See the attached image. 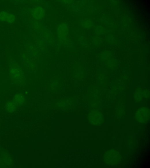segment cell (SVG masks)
I'll use <instances>...</instances> for the list:
<instances>
[{
	"mask_svg": "<svg viewBox=\"0 0 150 168\" xmlns=\"http://www.w3.org/2000/svg\"><path fill=\"white\" fill-rule=\"evenodd\" d=\"M10 78L14 85L23 86L25 84L26 79L23 69L19 64L14 60L11 61L9 65Z\"/></svg>",
	"mask_w": 150,
	"mask_h": 168,
	"instance_id": "cell-1",
	"label": "cell"
},
{
	"mask_svg": "<svg viewBox=\"0 0 150 168\" xmlns=\"http://www.w3.org/2000/svg\"><path fill=\"white\" fill-rule=\"evenodd\" d=\"M104 159L107 164L111 165H115L120 162L121 157L120 154L117 151L113 149H110L104 154Z\"/></svg>",
	"mask_w": 150,
	"mask_h": 168,
	"instance_id": "cell-2",
	"label": "cell"
},
{
	"mask_svg": "<svg viewBox=\"0 0 150 168\" xmlns=\"http://www.w3.org/2000/svg\"><path fill=\"white\" fill-rule=\"evenodd\" d=\"M150 111L149 109L145 107H142L139 109L136 114L137 120L142 123H145L149 119Z\"/></svg>",
	"mask_w": 150,
	"mask_h": 168,
	"instance_id": "cell-3",
	"label": "cell"
},
{
	"mask_svg": "<svg viewBox=\"0 0 150 168\" xmlns=\"http://www.w3.org/2000/svg\"><path fill=\"white\" fill-rule=\"evenodd\" d=\"M90 123L95 125L101 124L103 121V118L102 114L98 111H93L89 114L88 117Z\"/></svg>",
	"mask_w": 150,
	"mask_h": 168,
	"instance_id": "cell-4",
	"label": "cell"
},
{
	"mask_svg": "<svg viewBox=\"0 0 150 168\" xmlns=\"http://www.w3.org/2000/svg\"><path fill=\"white\" fill-rule=\"evenodd\" d=\"M16 20V17L13 14L5 11L0 12V21L9 24L14 23Z\"/></svg>",
	"mask_w": 150,
	"mask_h": 168,
	"instance_id": "cell-5",
	"label": "cell"
},
{
	"mask_svg": "<svg viewBox=\"0 0 150 168\" xmlns=\"http://www.w3.org/2000/svg\"><path fill=\"white\" fill-rule=\"evenodd\" d=\"M68 26L67 24L63 23L60 24L57 30L59 38L62 39H64L68 35Z\"/></svg>",
	"mask_w": 150,
	"mask_h": 168,
	"instance_id": "cell-6",
	"label": "cell"
},
{
	"mask_svg": "<svg viewBox=\"0 0 150 168\" xmlns=\"http://www.w3.org/2000/svg\"><path fill=\"white\" fill-rule=\"evenodd\" d=\"M45 11L44 9L41 7H35L32 11V15L35 19L41 20L44 16Z\"/></svg>",
	"mask_w": 150,
	"mask_h": 168,
	"instance_id": "cell-7",
	"label": "cell"
},
{
	"mask_svg": "<svg viewBox=\"0 0 150 168\" xmlns=\"http://www.w3.org/2000/svg\"><path fill=\"white\" fill-rule=\"evenodd\" d=\"M26 98L22 93H18L15 95L13 98V101L17 106H20L25 103Z\"/></svg>",
	"mask_w": 150,
	"mask_h": 168,
	"instance_id": "cell-8",
	"label": "cell"
},
{
	"mask_svg": "<svg viewBox=\"0 0 150 168\" xmlns=\"http://www.w3.org/2000/svg\"><path fill=\"white\" fill-rule=\"evenodd\" d=\"M17 105L13 101H10L6 105L7 111L9 113H12L16 109Z\"/></svg>",
	"mask_w": 150,
	"mask_h": 168,
	"instance_id": "cell-9",
	"label": "cell"
},
{
	"mask_svg": "<svg viewBox=\"0 0 150 168\" xmlns=\"http://www.w3.org/2000/svg\"><path fill=\"white\" fill-rule=\"evenodd\" d=\"M82 24L84 28L89 29L92 27L93 25V23L91 20L86 19L82 22Z\"/></svg>",
	"mask_w": 150,
	"mask_h": 168,
	"instance_id": "cell-10",
	"label": "cell"
},
{
	"mask_svg": "<svg viewBox=\"0 0 150 168\" xmlns=\"http://www.w3.org/2000/svg\"><path fill=\"white\" fill-rule=\"evenodd\" d=\"M142 91L140 89H138L136 92L134 98L136 101H141L142 99Z\"/></svg>",
	"mask_w": 150,
	"mask_h": 168,
	"instance_id": "cell-11",
	"label": "cell"
},
{
	"mask_svg": "<svg viewBox=\"0 0 150 168\" xmlns=\"http://www.w3.org/2000/svg\"><path fill=\"white\" fill-rule=\"evenodd\" d=\"M95 33L98 35L104 34L105 31L104 28L100 26H96L95 27Z\"/></svg>",
	"mask_w": 150,
	"mask_h": 168,
	"instance_id": "cell-12",
	"label": "cell"
},
{
	"mask_svg": "<svg viewBox=\"0 0 150 168\" xmlns=\"http://www.w3.org/2000/svg\"><path fill=\"white\" fill-rule=\"evenodd\" d=\"M93 42L94 44L96 45H99L101 42V39L100 37L98 36H96L93 38Z\"/></svg>",
	"mask_w": 150,
	"mask_h": 168,
	"instance_id": "cell-13",
	"label": "cell"
},
{
	"mask_svg": "<svg viewBox=\"0 0 150 168\" xmlns=\"http://www.w3.org/2000/svg\"><path fill=\"white\" fill-rule=\"evenodd\" d=\"M3 162L5 164H6L7 165H10L12 163V160L10 157L7 156H4L3 159Z\"/></svg>",
	"mask_w": 150,
	"mask_h": 168,
	"instance_id": "cell-14",
	"label": "cell"
},
{
	"mask_svg": "<svg viewBox=\"0 0 150 168\" xmlns=\"http://www.w3.org/2000/svg\"><path fill=\"white\" fill-rule=\"evenodd\" d=\"M110 55V53L108 51H106L102 54L101 57L103 59L106 60L109 58Z\"/></svg>",
	"mask_w": 150,
	"mask_h": 168,
	"instance_id": "cell-15",
	"label": "cell"
},
{
	"mask_svg": "<svg viewBox=\"0 0 150 168\" xmlns=\"http://www.w3.org/2000/svg\"><path fill=\"white\" fill-rule=\"evenodd\" d=\"M115 40L114 37L112 35H110L107 37V40L108 43H113L115 41Z\"/></svg>",
	"mask_w": 150,
	"mask_h": 168,
	"instance_id": "cell-16",
	"label": "cell"
},
{
	"mask_svg": "<svg viewBox=\"0 0 150 168\" xmlns=\"http://www.w3.org/2000/svg\"><path fill=\"white\" fill-rule=\"evenodd\" d=\"M142 95L145 98H148L149 97V92L147 90H145L142 91Z\"/></svg>",
	"mask_w": 150,
	"mask_h": 168,
	"instance_id": "cell-17",
	"label": "cell"
},
{
	"mask_svg": "<svg viewBox=\"0 0 150 168\" xmlns=\"http://www.w3.org/2000/svg\"><path fill=\"white\" fill-rule=\"evenodd\" d=\"M108 64L109 67H112L115 65V62L112 59H109L108 60Z\"/></svg>",
	"mask_w": 150,
	"mask_h": 168,
	"instance_id": "cell-18",
	"label": "cell"
},
{
	"mask_svg": "<svg viewBox=\"0 0 150 168\" xmlns=\"http://www.w3.org/2000/svg\"><path fill=\"white\" fill-rule=\"evenodd\" d=\"M5 166V164H4L3 160L0 159V167H3Z\"/></svg>",
	"mask_w": 150,
	"mask_h": 168,
	"instance_id": "cell-19",
	"label": "cell"
}]
</instances>
